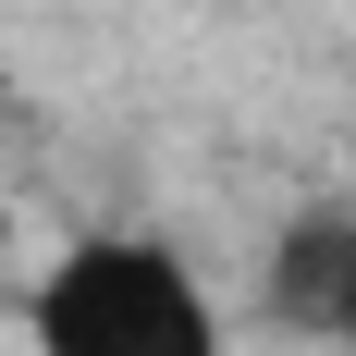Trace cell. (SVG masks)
<instances>
[{
  "instance_id": "cell-1",
  "label": "cell",
  "mask_w": 356,
  "mask_h": 356,
  "mask_svg": "<svg viewBox=\"0 0 356 356\" xmlns=\"http://www.w3.org/2000/svg\"><path fill=\"white\" fill-rule=\"evenodd\" d=\"M25 344L37 356H234L209 283L160 234H74L25 283Z\"/></svg>"
},
{
  "instance_id": "cell-2",
  "label": "cell",
  "mask_w": 356,
  "mask_h": 356,
  "mask_svg": "<svg viewBox=\"0 0 356 356\" xmlns=\"http://www.w3.org/2000/svg\"><path fill=\"white\" fill-rule=\"evenodd\" d=\"M332 295H344V209H307L270 246V320L307 332V344H332Z\"/></svg>"
},
{
  "instance_id": "cell-3",
  "label": "cell",
  "mask_w": 356,
  "mask_h": 356,
  "mask_svg": "<svg viewBox=\"0 0 356 356\" xmlns=\"http://www.w3.org/2000/svg\"><path fill=\"white\" fill-rule=\"evenodd\" d=\"M332 344L356 356V197H344V295H332Z\"/></svg>"
}]
</instances>
